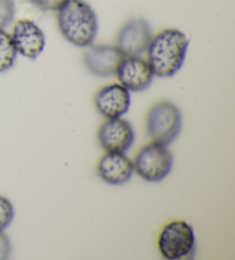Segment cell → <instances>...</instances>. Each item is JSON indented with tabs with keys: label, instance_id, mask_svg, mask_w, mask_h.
I'll use <instances>...</instances> for the list:
<instances>
[{
	"label": "cell",
	"instance_id": "277c9868",
	"mask_svg": "<svg viewBox=\"0 0 235 260\" xmlns=\"http://www.w3.org/2000/svg\"><path fill=\"white\" fill-rule=\"evenodd\" d=\"M159 250L168 260L189 259L195 253L193 227L183 220H173L163 227L159 236Z\"/></svg>",
	"mask_w": 235,
	"mask_h": 260
},
{
	"label": "cell",
	"instance_id": "e0dca14e",
	"mask_svg": "<svg viewBox=\"0 0 235 260\" xmlns=\"http://www.w3.org/2000/svg\"><path fill=\"white\" fill-rule=\"evenodd\" d=\"M12 253V244L8 237L0 232V260H5L10 258Z\"/></svg>",
	"mask_w": 235,
	"mask_h": 260
},
{
	"label": "cell",
	"instance_id": "8992f818",
	"mask_svg": "<svg viewBox=\"0 0 235 260\" xmlns=\"http://www.w3.org/2000/svg\"><path fill=\"white\" fill-rule=\"evenodd\" d=\"M153 38V30L144 19H132L122 26L116 46L124 56H141Z\"/></svg>",
	"mask_w": 235,
	"mask_h": 260
},
{
	"label": "cell",
	"instance_id": "9a60e30c",
	"mask_svg": "<svg viewBox=\"0 0 235 260\" xmlns=\"http://www.w3.org/2000/svg\"><path fill=\"white\" fill-rule=\"evenodd\" d=\"M15 216L14 206L6 197L0 196V232L11 225Z\"/></svg>",
	"mask_w": 235,
	"mask_h": 260
},
{
	"label": "cell",
	"instance_id": "52a82bcc",
	"mask_svg": "<svg viewBox=\"0 0 235 260\" xmlns=\"http://www.w3.org/2000/svg\"><path fill=\"white\" fill-rule=\"evenodd\" d=\"M124 55L115 45H90L83 54L85 68L98 77H110L116 74Z\"/></svg>",
	"mask_w": 235,
	"mask_h": 260
},
{
	"label": "cell",
	"instance_id": "6da1fadb",
	"mask_svg": "<svg viewBox=\"0 0 235 260\" xmlns=\"http://www.w3.org/2000/svg\"><path fill=\"white\" fill-rule=\"evenodd\" d=\"M189 40L183 31L164 29L153 36L147 48V62L154 76L172 77L183 68Z\"/></svg>",
	"mask_w": 235,
	"mask_h": 260
},
{
	"label": "cell",
	"instance_id": "8fae6325",
	"mask_svg": "<svg viewBox=\"0 0 235 260\" xmlns=\"http://www.w3.org/2000/svg\"><path fill=\"white\" fill-rule=\"evenodd\" d=\"M96 108L108 119L119 118L128 113L131 106L130 92L121 84L102 87L94 98Z\"/></svg>",
	"mask_w": 235,
	"mask_h": 260
},
{
	"label": "cell",
	"instance_id": "3957f363",
	"mask_svg": "<svg viewBox=\"0 0 235 260\" xmlns=\"http://www.w3.org/2000/svg\"><path fill=\"white\" fill-rule=\"evenodd\" d=\"M182 113L172 102H157L148 111L146 129L153 142L171 145L182 132Z\"/></svg>",
	"mask_w": 235,
	"mask_h": 260
},
{
	"label": "cell",
	"instance_id": "ba28073f",
	"mask_svg": "<svg viewBox=\"0 0 235 260\" xmlns=\"http://www.w3.org/2000/svg\"><path fill=\"white\" fill-rule=\"evenodd\" d=\"M120 84L129 92H142L153 83V71L141 56H124L116 70Z\"/></svg>",
	"mask_w": 235,
	"mask_h": 260
},
{
	"label": "cell",
	"instance_id": "4fadbf2b",
	"mask_svg": "<svg viewBox=\"0 0 235 260\" xmlns=\"http://www.w3.org/2000/svg\"><path fill=\"white\" fill-rule=\"evenodd\" d=\"M17 51L12 36L5 30H0V73H5L15 64Z\"/></svg>",
	"mask_w": 235,
	"mask_h": 260
},
{
	"label": "cell",
	"instance_id": "7a4b0ae2",
	"mask_svg": "<svg viewBox=\"0 0 235 260\" xmlns=\"http://www.w3.org/2000/svg\"><path fill=\"white\" fill-rule=\"evenodd\" d=\"M57 12V26L67 42L77 47L92 45L98 35V17L85 0H66Z\"/></svg>",
	"mask_w": 235,
	"mask_h": 260
},
{
	"label": "cell",
	"instance_id": "7c38bea8",
	"mask_svg": "<svg viewBox=\"0 0 235 260\" xmlns=\"http://www.w3.org/2000/svg\"><path fill=\"white\" fill-rule=\"evenodd\" d=\"M133 172V163L125 152L107 151L98 163L99 177L109 185H124L132 178Z\"/></svg>",
	"mask_w": 235,
	"mask_h": 260
},
{
	"label": "cell",
	"instance_id": "30bf717a",
	"mask_svg": "<svg viewBox=\"0 0 235 260\" xmlns=\"http://www.w3.org/2000/svg\"><path fill=\"white\" fill-rule=\"evenodd\" d=\"M12 39L17 54L35 60L44 52L46 38L43 30L30 20H19L13 29Z\"/></svg>",
	"mask_w": 235,
	"mask_h": 260
},
{
	"label": "cell",
	"instance_id": "9c48e42d",
	"mask_svg": "<svg viewBox=\"0 0 235 260\" xmlns=\"http://www.w3.org/2000/svg\"><path fill=\"white\" fill-rule=\"evenodd\" d=\"M98 139L106 151L126 152L132 147L135 134L132 125L123 118H110L101 125Z\"/></svg>",
	"mask_w": 235,
	"mask_h": 260
},
{
	"label": "cell",
	"instance_id": "5bb4252c",
	"mask_svg": "<svg viewBox=\"0 0 235 260\" xmlns=\"http://www.w3.org/2000/svg\"><path fill=\"white\" fill-rule=\"evenodd\" d=\"M16 14L14 0H0V30H5Z\"/></svg>",
	"mask_w": 235,
	"mask_h": 260
},
{
	"label": "cell",
	"instance_id": "5b68a950",
	"mask_svg": "<svg viewBox=\"0 0 235 260\" xmlns=\"http://www.w3.org/2000/svg\"><path fill=\"white\" fill-rule=\"evenodd\" d=\"M173 168V156L168 147L157 142L148 143L135 156L133 169L143 180L160 182L169 176Z\"/></svg>",
	"mask_w": 235,
	"mask_h": 260
},
{
	"label": "cell",
	"instance_id": "2e32d148",
	"mask_svg": "<svg viewBox=\"0 0 235 260\" xmlns=\"http://www.w3.org/2000/svg\"><path fill=\"white\" fill-rule=\"evenodd\" d=\"M31 5L39 8L40 11L53 12L57 11L66 0H28Z\"/></svg>",
	"mask_w": 235,
	"mask_h": 260
}]
</instances>
